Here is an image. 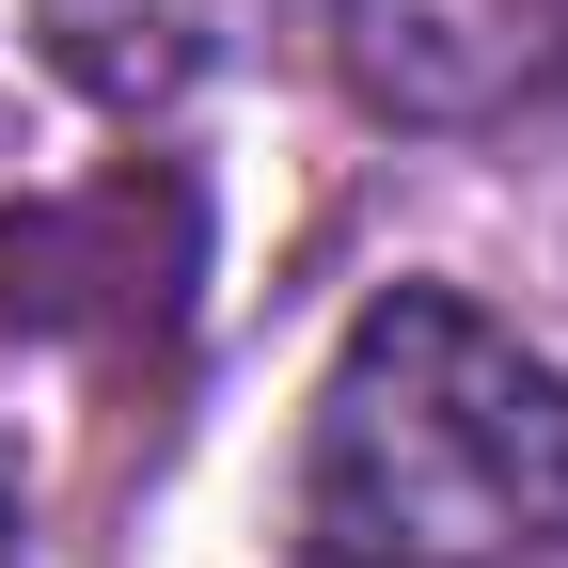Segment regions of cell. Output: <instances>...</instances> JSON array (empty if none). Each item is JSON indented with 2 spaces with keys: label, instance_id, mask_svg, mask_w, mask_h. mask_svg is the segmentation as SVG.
<instances>
[{
  "label": "cell",
  "instance_id": "cell-1",
  "mask_svg": "<svg viewBox=\"0 0 568 568\" xmlns=\"http://www.w3.org/2000/svg\"><path fill=\"white\" fill-rule=\"evenodd\" d=\"M301 537L316 568H568V379L458 284L364 301L301 426Z\"/></svg>",
  "mask_w": 568,
  "mask_h": 568
},
{
  "label": "cell",
  "instance_id": "cell-2",
  "mask_svg": "<svg viewBox=\"0 0 568 568\" xmlns=\"http://www.w3.org/2000/svg\"><path fill=\"white\" fill-rule=\"evenodd\" d=\"M332 48H347V95L426 142L521 126L568 95V0H332Z\"/></svg>",
  "mask_w": 568,
  "mask_h": 568
},
{
  "label": "cell",
  "instance_id": "cell-3",
  "mask_svg": "<svg viewBox=\"0 0 568 568\" xmlns=\"http://www.w3.org/2000/svg\"><path fill=\"white\" fill-rule=\"evenodd\" d=\"M237 32H253V0H32V48L63 63V95H95L126 126L205 95L237 63Z\"/></svg>",
  "mask_w": 568,
  "mask_h": 568
},
{
  "label": "cell",
  "instance_id": "cell-4",
  "mask_svg": "<svg viewBox=\"0 0 568 568\" xmlns=\"http://www.w3.org/2000/svg\"><path fill=\"white\" fill-rule=\"evenodd\" d=\"M0 568H17V521H0Z\"/></svg>",
  "mask_w": 568,
  "mask_h": 568
}]
</instances>
